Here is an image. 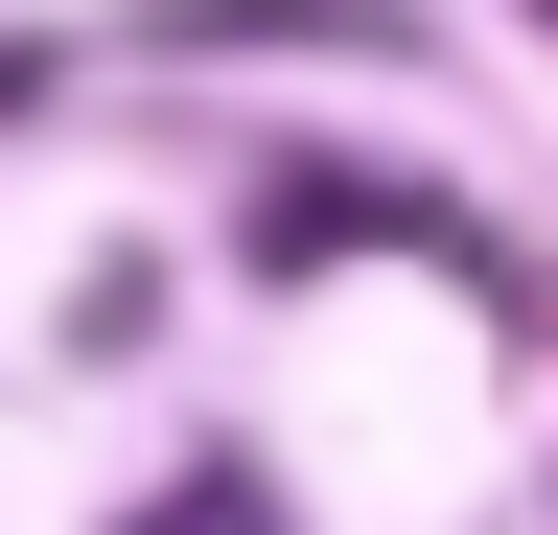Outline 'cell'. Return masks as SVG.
I'll return each instance as SVG.
<instances>
[{
  "mask_svg": "<svg viewBox=\"0 0 558 535\" xmlns=\"http://www.w3.org/2000/svg\"><path fill=\"white\" fill-rule=\"evenodd\" d=\"M326 256H442L465 303H535L512 256H488V210H465V186H349V163H279V186H256V280H326Z\"/></svg>",
  "mask_w": 558,
  "mask_h": 535,
  "instance_id": "1",
  "label": "cell"
},
{
  "mask_svg": "<svg viewBox=\"0 0 558 535\" xmlns=\"http://www.w3.org/2000/svg\"><path fill=\"white\" fill-rule=\"evenodd\" d=\"M24 94H47V47H24V24H0V117H24Z\"/></svg>",
  "mask_w": 558,
  "mask_h": 535,
  "instance_id": "2",
  "label": "cell"
},
{
  "mask_svg": "<svg viewBox=\"0 0 558 535\" xmlns=\"http://www.w3.org/2000/svg\"><path fill=\"white\" fill-rule=\"evenodd\" d=\"M535 24H558V0H535Z\"/></svg>",
  "mask_w": 558,
  "mask_h": 535,
  "instance_id": "3",
  "label": "cell"
}]
</instances>
